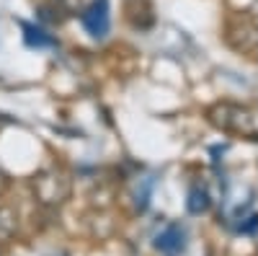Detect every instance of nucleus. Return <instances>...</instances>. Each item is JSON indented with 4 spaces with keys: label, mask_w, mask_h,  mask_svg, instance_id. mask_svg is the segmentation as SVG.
Here are the masks:
<instances>
[{
    "label": "nucleus",
    "mask_w": 258,
    "mask_h": 256,
    "mask_svg": "<svg viewBox=\"0 0 258 256\" xmlns=\"http://www.w3.org/2000/svg\"><path fill=\"white\" fill-rule=\"evenodd\" d=\"M3 184H6V181H3V174H0V186H3Z\"/></svg>",
    "instance_id": "nucleus-4"
},
{
    "label": "nucleus",
    "mask_w": 258,
    "mask_h": 256,
    "mask_svg": "<svg viewBox=\"0 0 258 256\" xmlns=\"http://www.w3.org/2000/svg\"><path fill=\"white\" fill-rule=\"evenodd\" d=\"M34 191L39 194L41 202L47 204H54V202H62L68 197V181H64L59 174H44L34 181Z\"/></svg>",
    "instance_id": "nucleus-2"
},
{
    "label": "nucleus",
    "mask_w": 258,
    "mask_h": 256,
    "mask_svg": "<svg viewBox=\"0 0 258 256\" xmlns=\"http://www.w3.org/2000/svg\"><path fill=\"white\" fill-rule=\"evenodd\" d=\"M18 225V218H16V212L6 204H0V238H8L13 236V230Z\"/></svg>",
    "instance_id": "nucleus-3"
},
{
    "label": "nucleus",
    "mask_w": 258,
    "mask_h": 256,
    "mask_svg": "<svg viewBox=\"0 0 258 256\" xmlns=\"http://www.w3.org/2000/svg\"><path fill=\"white\" fill-rule=\"evenodd\" d=\"M209 119L214 127L230 135H243V137H258V117L253 109L240 104H217L209 112Z\"/></svg>",
    "instance_id": "nucleus-1"
}]
</instances>
